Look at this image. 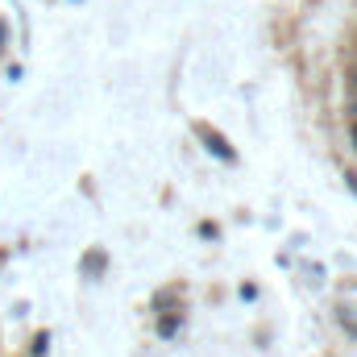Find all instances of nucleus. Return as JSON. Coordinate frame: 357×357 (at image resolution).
<instances>
[{
	"label": "nucleus",
	"mask_w": 357,
	"mask_h": 357,
	"mask_svg": "<svg viewBox=\"0 0 357 357\" xmlns=\"http://www.w3.org/2000/svg\"><path fill=\"white\" fill-rule=\"evenodd\" d=\"M354 142H357V121H354Z\"/></svg>",
	"instance_id": "f257e3e1"
}]
</instances>
